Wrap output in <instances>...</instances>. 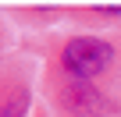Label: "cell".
<instances>
[{
	"mask_svg": "<svg viewBox=\"0 0 121 117\" xmlns=\"http://www.w3.org/2000/svg\"><path fill=\"white\" fill-rule=\"evenodd\" d=\"M114 64V46L100 36H75L60 50V68L71 82H93Z\"/></svg>",
	"mask_w": 121,
	"mask_h": 117,
	"instance_id": "1",
	"label": "cell"
},
{
	"mask_svg": "<svg viewBox=\"0 0 121 117\" xmlns=\"http://www.w3.org/2000/svg\"><path fill=\"white\" fill-rule=\"evenodd\" d=\"M60 103H64L71 113H78V117H103L107 113V99L93 89V82H71V85H64Z\"/></svg>",
	"mask_w": 121,
	"mask_h": 117,
	"instance_id": "2",
	"label": "cell"
},
{
	"mask_svg": "<svg viewBox=\"0 0 121 117\" xmlns=\"http://www.w3.org/2000/svg\"><path fill=\"white\" fill-rule=\"evenodd\" d=\"M29 89L14 78H0V117H25Z\"/></svg>",
	"mask_w": 121,
	"mask_h": 117,
	"instance_id": "3",
	"label": "cell"
},
{
	"mask_svg": "<svg viewBox=\"0 0 121 117\" xmlns=\"http://www.w3.org/2000/svg\"><path fill=\"white\" fill-rule=\"evenodd\" d=\"M100 14H121V7H114V4H103V7H96Z\"/></svg>",
	"mask_w": 121,
	"mask_h": 117,
	"instance_id": "4",
	"label": "cell"
}]
</instances>
